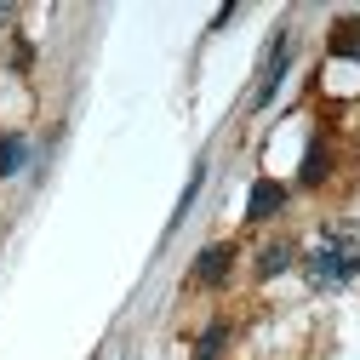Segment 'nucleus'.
<instances>
[{"label":"nucleus","mask_w":360,"mask_h":360,"mask_svg":"<svg viewBox=\"0 0 360 360\" xmlns=\"http://www.w3.org/2000/svg\"><path fill=\"white\" fill-rule=\"evenodd\" d=\"M286 263H292V240H275V246H269V252H263V263H257V275L269 281V275H281V269H286Z\"/></svg>","instance_id":"obj_6"},{"label":"nucleus","mask_w":360,"mask_h":360,"mask_svg":"<svg viewBox=\"0 0 360 360\" xmlns=\"http://www.w3.org/2000/svg\"><path fill=\"white\" fill-rule=\"evenodd\" d=\"M281 75H286V34H275V52H269V63H263V80H257V103H269V98H275Z\"/></svg>","instance_id":"obj_2"},{"label":"nucleus","mask_w":360,"mask_h":360,"mask_svg":"<svg viewBox=\"0 0 360 360\" xmlns=\"http://www.w3.org/2000/svg\"><path fill=\"white\" fill-rule=\"evenodd\" d=\"M332 52L338 58H360V18H338L332 23Z\"/></svg>","instance_id":"obj_5"},{"label":"nucleus","mask_w":360,"mask_h":360,"mask_svg":"<svg viewBox=\"0 0 360 360\" xmlns=\"http://www.w3.org/2000/svg\"><path fill=\"white\" fill-rule=\"evenodd\" d=\"M281 206H286V189L263 177V184L252 189V200H246V217H269V212H281Z\"/></svg>","instance_id":"obj_4"},{"label":"nucleus","mask_w":360,"mask_h":360,"mask_svg":"<svg viewBox=\"0 0 360 360\" xmlns=\"http://www.w3.org/2000/svg\"><path fill=\"white\" fill-rule=\"evenodd\" d=\"M223 338H229V332H223V326H212V332H206V338H200V360H212V354H217V349H223Z\"/></svg>","instance_id":"obj_8"},{"label":"nucleus","mask_w":360,"mask_h":360,"mask_svg":"<svg viewBox=\"0 0 360 360\" xmlns=\"http://www.w3.org/2000/svg\"><path fill=\"white\" fill-rule=\"evenodd\" d=\"M354 275H360V246H354V235L326 229L321 240H314V252H309V281H314V286H349Z\"/></svg>","instance_id":"obj_1"},{"label":"nucleus","mask_w":360,"mask_h":360,"mask_svg":"<svg viewBox=\"0 0 360 360\" xmlns=\"http://www.w3.org/2000/svg\"><path fill=\"white\" fill-rule=\"evenodd\" d=\"M229 263H235V252H229V246H206V252L195 257V281H206V286H212V281H223V275H229Z\"/></svg>","instance_id":"obj_3"},{"label":"nucleus","mask_w":360,"mask_h":360,"mask_svg":"<svg viewBox=\"0 0 360 360\" xmlns=\"http://www.w3.org/2000/svg\"><path fill=\"white\" fill-rule=\"evenodd\" d=\"M23 166V138H0V177H12Z\"/></svg>","instance_id":"obj_7"},{"label":"nucleus","mask_w":360,"mask_h":360,"mask_svg":"<svg viewBox=\"0 0 360 360\" xmlns=\"http://www.w3.org/2000/svg\"><path fill=\"white\" fill-rule=\"evenodd\" d=\"M0 18H6V6H0Z\"/></svg>","instance_id":"obj_9"}]
</instances>
